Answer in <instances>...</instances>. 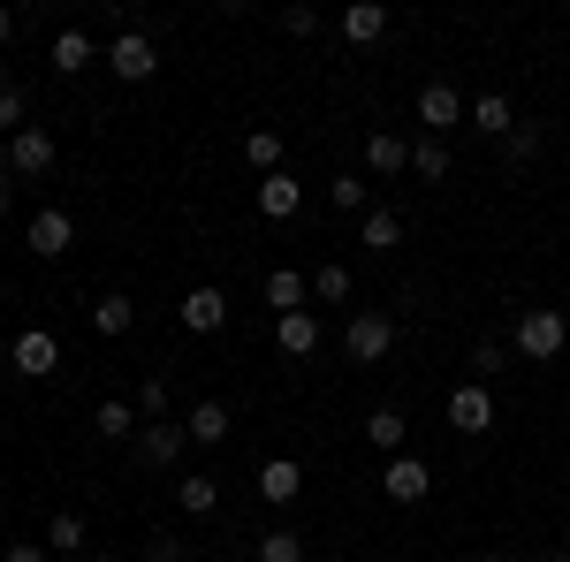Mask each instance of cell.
Segmentation results:
<instances>
[{
    "label": "cell",
    "mask_w": 570,
    "mask_h": 562,
    "mask_svg": "<svg viewBox=\"0 0 570 562\" xmlns=\"http://www.w3.org/2000/svg\"><path fill=\"white\" fill-rule=\"evenodd\" d=\"M99 562H130V555H99Z\"/></svg>",
    "instance_id": "obj_44"
},
{
    "label": "cell",
    "mask_w": 570,
    "mask_h": 562,
    "mask_svg": "<svg viewBox=\"0 0 570 562\" xmlns=\"http://www.w3.org/2000/svg\"><path fill=\"white\" fill-rule=\"evenodd\" d=\"M46 168H53V130L31 122V130L8 137V175H46Z\"/></svg>",
    "instance_id": "obj_11"
},
{
    "label": "cell",
    "mask_w": 570,
    "mask_h": 562,
    "mask_svg": "<svg viewBox=\"0 0 570 562\" xmlns=\"http://www.w3.org/2000/svg\"><path fill=\"white\" fill-rule=\"evenodd\" d=\"M365 168H373V175H403V168H411V145H403L395 130H373V137H365Z\"/></svg>",
    "instance_id": "obj_22"
},
{
    "label": "cell",
    "mask_w": 570,
    "mask_h": 562,
    "mask_svg": "<svg viewBox=\"0 0 570 562\" xmlns=\"http://www.w3.org/2000/svg\"><path fill=\"white\" fill-rule=\"evenodd\" d=\"M23 244H31L39 259H61V252L77 244V220L61 214V206H46V214H31V220H23Z\"/></svg>",
    "instance_id": "obj_6"
},
{
    "label": "cell",
    "mask_w": 570,
    "mask_h": 562,
    "mask_svg": "<svg viewBox=\"0 0 570 562\" xmlns=\"http://www.w3.org/2000/svg\"><path fill=\"white\" fill-rule=\"evenodd\" d=\"M8 357H16V373H23V381H46V373L61 365V343H53L46 327H23V335L8 343Z\"/></svg>",
    "instance_id": "obj_9"
},
{
    "label": "cell",
    "mask_w": 570,
    "mask_h": 562,
    "mask_svg": "<svg viewBox=\"0 0 570 562\" xmlns=\"http://www.w3.org/2000/svg\"><path fill=\"white\" fill-rule=\"evenodd\" d=\"M449 426H456V433H472V441H480V433L494 426V395H487L480 381H464V388H449Z\"/></svg>",
    "instance_id": "obj_10"
},
{
    "label": "cell",
    "mask_w": 570,
    "mask_h": 562,
    "mask_svg": "<svg viewBox=\"0 0 570 562\" xmlns=\"http://www.w3.org/2000/svg\"><path fill=\"white\" fill-rule=\"evenodd\" d=\"M137 426H145V418H137L130 395H107V403L91 411V433H99V441H137Z\"/></svg>",
    "instance_id": "obj_14"
},
{
    "label": "cell",
    "mask_w": 570,
    "mask_h": 562,
    "mask_svg": "<svg viewBox=\"0 0 570 562\" xmlns=\"http://www.w3.org/2000/svg\"><path fill=\"white\" fill-rule=\"evenodd\" d=\"M282 31H289V39H312V31H320V16H312V8H282Z\"/></svg>",
    "instance_id": "obj_37"
},
{
    "label": "cell",
    "mask_w": 570,
    "mask_h": 562,
    "mask_svg": "<svg viewBox=\"0 0 570 562\" xmlns=\"http://www.w3.org/2000/svg\"><path fill=\"white\" fill-rule=\"evenodd\" d=\"M570 343V319L556 312V304H525L518 312V357H532V365H556Z\"/></svg>",
    "instance_id": "obj_1"
},
{
    "label": "cell",
    "mask_w": 570,
    "mask_h": 562,
    "mask_svg": "<svg viewBox=\"0 0 570 562\" xmlns=\"http://www.w3.org/2000/svg\"><path fill=\"white\" fill-rule=\"evenodd\" d=\"M107 69H115L122 85H145V77L160 69V53H153V39H145V31H122V39L107 46Z\"/></svg>",
    "instance_id": "obj_7"
},
{
    "label": "cell",
    "mask_w": 570,
    "mask_h": 562,
    "mask_svg": "<svg viewBox=\"0 0 570 562\" xmlns=\"http://www.w3.org/2000/svg\"><path fill=\"white\" fill-rule=\"evenodd\" d=\"M297 494H305V472H297L289 456H266V464H259V502H266V510H289Z\"/></svg>",
    "instance_id": "obj_13"
},
{
    "label": "cell",
    "mask_w": 570,
    "mask_h": 562,
    "mask_svg": "<svg viewBox=\"0 0 570 562\" xmlns=\"http://www.w3.org/2000/svg\"><path fill=\"white\" fill-rule=\"evenodd\" d=\"M46 555H85V517L77 510H53L46 517Z\"/></svg>",
    "instance_id": "obj_25"
},
{
    "label": "cell",
    "mask_w": 570,
    "mask_h": 562,
    "mask_svg": "<svg viewBox=\"0 0 570 562\" xmlns=\"http://www.w3.org/2000/svg\"><path fill=\"white\" fill-rule=\"evenodd\" d=\"M327 206H343V214H373V183H365V175H335V183H327Z\"/></svg>",
    "instance_id": "obj_27"
},
{
    "label": "cell",
    "mask_w": 570,
    "mask_h": 562,
    "mask_svg": "<svg viewBox=\"0 0 570 562\" xmlns=\"http://www.w3.org/2000/svg\"><path fill=\"white\" fill-rule=\"evenodd\" d=\"M214 502H220V479L214 472L176 479V510H183V517H214Z\"/></svg>",
    "instance_id": "obj_20"
},
{
    "label": "cell",
    "mask_w": 570,
    "mask_h": 562,
    "mask_svg": "<svg viewBox=\"0 0 570 562\" xmlns=\"http://www.w3.org/2000/svg\"><path fill=\"white\" fill-rule=\"evenodd\" d=\"M183 433H190L198 448H220V441L236 433V418H228V403H214V395H206V403H198V411L183 418Z\"/></svg>",
    "instance_id": "obj_15"
},
{
    "label": "cell",
    "mask_w": 570,
    "mask_h": 562,
    "mask_svg": "<svg viewBox=\"0 0 570 562\" xmlns=\"http://www.w3.org/2000/svg\"><path fill=\"white\" fill-rule=\"evenodd\" d=\"M0 183H8V145H0Z\"/></svg>",
    "instance_id": "obj_41"
},
{
    "label": "cell",
    "mask_w": 570,
    "mask_h": 562,
    "mask_svg": "<svg viewBox=\"0 0 570 562\" xmlns=\"http://www.w3.org/2000/svg\"><path fill=\"white\" fill-rule=\"evenodd\" d=\"M456 122H472V107L456 99V85H426L419 91V130L426 137H449Z\"/></svg>",
    "instance_id": "obj_5"
},
{
    "label": "cell",
    "mask_w": 570,
    "mask_h": 562,
    "mask_svg": "<svg viewBox=\"0 0 570 562\" xmlns=\"http://www.w3.org/2000/svg\"><path fill=\"white\" fill-rule=\"evenodd\" d=\"M16 130H31V99H23V85L0 77V145H8Z\"/></svg>",
    "instance_id": "obj_28"
},
{
    "label": "cell",
    "mask_w": 570,
    "mask_h": 562,
    "mask_svg": "<svg viewBox=\"0 0 570 562\" xmlns=\"http://www.w3.org/2000/svg\"><path fill=\"white\" fill-rule=\"evenodd\" d=\"M381 494H389L395 510H419V502L434 494V472H426L419 456H389V472H381Z\"/></svg>",
    "instance_id": "obj_4"
},
{
    "label": "cell",
    "mask_w": 570,
    "mask_h": 562,
    "mask_svg": "<svg viewBox=\"0 0 570 562\" xmlns=\"http://www.w3.org/2000/svg\"><path fill=\"white\" fill-rule=\"evenodd\" d=\"M259 214L266 220H297L305 214V183L282 168V175H259Z\"/></svg>",
    "instance_id": "obj_12"
},
{
    "label": "cell",
    "mask_w": 570,
    "mask_h": 562,
    "mask_svg": "<svg viewBox=\"0 0 570 562\" xmlns=\"http://www.w3.org/2000/svg\"><path fill=\"white\" fill-rule=\"evenodd\" d=\"M411 175L441 183V175H449V145H441V137H419V145H411Z\"/></svg>",
    "instance_id": "obj_31"
},
{
    "label": "cell",
    "mask_w": 570,
    "mask_h": 562,
    "mask_svg": "<svg viewBox=\"0 0 570 562\" xmlns=\"http://www.w3.org/2000/svg\"><path fill=\"white\" fill-rule=\"evenodd\" d=\"M312 297H320V304H343V297H351V266H343V259L312 266Z\"/></svg>",
    "instance_id": "obj_29"
},
{
    "label": "cell",
    "mask_w": 570,
    "mask_h": 562,
    "mask_svg": "<svg viewBox=\"0 0 570 562\" xmlns=\"http://www.w3.org/2000/svg\"><path fill=\"white\" fill-rule=\"evenodd\" d=\"M357 244H365V252H373V259H389L395 244H403V220H395L389 206H373V214L357 220Z\"/></svg>",
    "instance_id": "obj_19"
},
{
    "label": "cell",
    "mask_w": 570,
    "mask_h": 562,
    "mask_svg": "<svg viewBox=\"0 0 570 562\" xmlns=\"http://www.w3.org/2000/svg\"><path fill=\"white\" fill-rule=\"evenodd\" d=\"M8 206H16V190H8V183H0V220H8Z\"/></svg>",
    "instance_id": "obj_39"
},
{
    "label": "cell",
    "mask_w": 570,
    "mask_h": 562,
    "mask_svg": "<svg viewBox=\"0 0 570 562\" xmlns=\"http://www.w3.org/2000/svg\"><path fill=\"white\" fill-rule=\"evenodd\" d=\"M190 555V548H183L176 532H153V540H145V562H183Z\"/></svg>",
    "instance_id": "obj_36"
},
{
    "label": "cell",
    "mask_w": 570,
    "mask_h": 562,
    "mask_svg": "<svg viewBox=\"0 0 570 562\" xmlns=\"http://www.w3.org/2000/svg\"><path fill=\"white\" fill-rule=\"evenodd\" d=\"M190 448V433L183 426H137V441H130V456H137V472H176V456Z\"/></svg>",
    "instance_id": "obj_3"
},
{
    "label": "cell",
    "mask_w": 570,
    "mask_h": 562,
    "mask_svg": "<svg viewBox=\"0 0 570 562\" xmlns=\"http://www.w3.org/2000/svg\"><path fill=\"white\" fill-rule=\"evenodd\" d=\"M472 130H487L494 145H502V137L518 130V115H510V99H502V91H487V99H472Z\"/></svg>",
    "instance_id": "obj_26"
},
{
    "label": "cell",
    "mask_w": 570,
    "mask_h": 562,
    "mask_svg": "<svg viewBox=\"0 0 570 562\" xmlns=\"http://www.w3.org/2000/svg\"><path fill=\"white\" fill-rule=\"evenodd\" d=\"M502 160H510V168H532V160H540V122H518V130L502 137Z\"/></svg>",
    "instance_id": "obj_30"
},
{
    "label": "cell",
    "mask_w": 570,
    "mask_h": 562,
    "mask_svg": "<svg viewBox=\"0 0 570 562\" xmlns=\"http://www.w3.org/2000/svg\"><path fill=\"white\" fill-rule=\"evenodd\" d=\"M548 562H570V548H556V555H548Z\"/></svg>",
    "instance_id": "obj_42"
},
{
    "label": "cell",
    "mask_w": 570,
    "mask_h": 562,
    "mask_svg": "<svg viewBox=\"0 0 570 562\" xmlns=\"http://www.w3.org/2000/svg\"><path fill=\"white\" fill-rule=\"evenodd\" d=\"M274 343L289 349V357H312V349H320V319H312V304H305V312H289V319H274Z\"/></svg>",
    "instance_id": "obj_21"
},
{
    "label": "cell",
    "mask_w": 570,
    "mask_h": 562,
    "mask_svg": "<svg viewBox=\"0 0 570 562\" xmlns=\"http://www.w3.org/2000/svg\"><path fill=\"white\" fill-rule=\"evenodd\" d=\"M8 31H16V16H8V8H0V46H8Z\"/></svg>",
    "instance_id": "obj_40"
},
{
    "label": "cell",
    "mask_w": 570,
    "mask_h": 562,
    "mask_svg": "<svg viewBox=\"0 0 570 562\" xmlns=\"http://www.w3.org/2000/svg\"><path fill=\"white\" fill-rule=\"evenodd\" d=\"M305 297H312V274H297V266H274L266 274V304L289 319V312H305Z\"/></svg>",
    "instance_id": "obj_16"
},
{
    "label": "cell",
    "mask_w": 570,
    "mask_h": 562,
    "mask_svg": "<svg viewBox=\"0 0 570 562\" xmlns=\"http://www.w3.org/2000/svg\"><path fill=\"white\" fill-rule=\"evenodd\" d=\"M343 349H351V365H381L395 349V319L389 312H357L351 327H343Z\"/></svg>",
    "instance_id": "obj_2"
},
{
    "label": "cell",
    "mask_w": 570,
    "mask_h": 562,
    "mask_svg": "<svg viewBox=\"0 0 570 562\" xmlns=\"http://www.w3.org/2000/svg\"><path fill=\"white\" fill-rule=\"evenodd\" d=\"M244 160H252L259 175H282V137H274V130H252V137H244Z\"/></svg>",
    "instance_id": "obj_32"
},
{
    "label": "cell",
    "mask_w": 570,
    "mask_h": 562,
    "mask_svg": "<svg viewBox=\"0 0 570 562\" xmlns=\"http://www.w3.org/2000/svg\"><path fill=\"white\" fill-rule=\"evenodd\" d=\"M91 327H99L107 343H122V335H130V327H137V304L122 297V289H107V297L91 304Z\"/></svg>",
    "instance_id": "obj_18"
},
{
    "label": "cell",
    "mask_w": 570,
    "mask_h": 562,
    "mask_svg": "<svg viewBox=\"0 0 570 562\" xmlns=\"http://www.w3.org/2000/svg\"><path fill=\"white\" fill-rule=\"evenodd\" d=\"M343 39H351V46H381V39H389V8H381V0L343 8Z\"/></svg>",
    "instance_id": "obj_17"
},
{
    "label": "cell",
    "mask_w": 570,
    "mask_h": 562,
    "mask_svg": "<svg viewBox=\"0 0 570 562\" xmlns=\"http://www.w3.org/2000/svg\"><path fill=\"white\" fill-rule=\"evenodd\" d=\"M259 562H305V540H297L289 524H274V532L259 540Z\"/></svg>",
    "instance_id": "obj_33"
},
{
    "label": "cell",
    "mask_w": 570,
    "mask_h": 562,
    "mask_svg": "<svg viewBox=\"0 0 570 562\" xmlns=\"http://www.w3.org/2000/svg\"><path fill=\"white\" fill-rule=\"evenodd\" d=\"M502 365H510V349H502V343H494V335H487V343L472 349V373H480V388H487V381H494V373H502Z\"/></svg>",
    "instance_id": "obj_35"
},
{
    "label": "cell",
    "mask_w": 570,
    "mask_h": 562,
    "mask_svg": "<svg viewBox=\"0 0 570 562\" xmlns=\"http://www.w3.org/2000/svg\"><path fill=\"white\" fill-rule=\"evenodd\" d=\"M487 562H525V555H487Z\"/></svg>",
    "instance_id": "obj_43"
},
{
    "label": "cell",
    "mask_w": 570,
    "mask_h": 562,
    "mask_svg": "<svg viewBox=\"0 0 570 562\" xmlns=\"http://www.w3.org/2000/svg\"><path fill=\"white\" fill-rule=\"evenodd\" d=\"M176 319L190 327V335H220V327H228V297H220L214 282H198V289L176 304Z\"/></svg>",
    "instance_id": "obj_8"
},
{
    "label": "cell",
    "mask_w": 570,
    "mask_h": 562,
    "mask_svg": "<svg viewBox=\"0 0 570 562\" xmlns=\"http://www.w3.org/2000/svg\"><path fill=\"white\" fill-rule=\"evenodd\" d=\"M403 433H411V418H403V411H389V403L365 418V441H373L381 456H403Z\"/></svg>",
    "instance_id": "obj_24"
},
{
    "label": "cell",
    "mask_w": 570,
    "mask_h": 562,
    "mask_svg": "<svg viewBox=\"0 0 570 562\" xmlns=\"http://www.w3.org/2000/svg\"><path fill=\"white\" fill-rule=\"evenodd\" d=\"M91 61H107V53H99L85 31H61V39H53V69H61V77H85Z\"/></svg>",
    "instance_id": "obj_23"
},
{
    "label": "cell",
    "mask_w": 570,
    "mask_h": 562,
    "mask_svg": "<svg viewBox=\"0 0 570 562\" xmlns=\"http://www.w3.org/2000/svg\"><path fill=\"white\" fill-rule=\"evenodd\" d=\"M137 418H145V426H160V418H168V381H160V373L137 388Z\"/></svg>",
    "instance_id": "obj_34"
},
{
    "label": "cell",
    "mask_w": 570,
    "mask_h": 562,
    "mask_svg": "<svg viewBox=\"0 0 570 562\" xmlns=\"http://www.w3.org/2000/svg\"><path fill=\"white\" fill-rule=\"evenodd\" d=\"M0 562H46V548H31V540H16V548H0Z\"/></svg>",
    "instance_id": "obj_38"
}]
</instances>
